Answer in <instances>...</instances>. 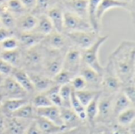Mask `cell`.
<instances>
[{"label":"cell","instance_id":"6da1fadb","mask_svg":"<svg viewBox=\"0 0 135 134\" xmlns=\"http://www.w3.org/2000/svg\"><path fill=\"white\" fill-rule=\"evenodd\" d=\"M115 72L123 85L134 83L135 43L123 40L109 56Z\"/></svg>","mask_w":135,"mask_h":134},{"label":"cell","instance_id":"7a4b0ae2","mask_svg":"<svg viewBox=\"0 0 135 134\" xmlns=\"http://www.w3.org/2000/svg\"><path fill=\"white\" fill-rule=\"evenodd\" d=\"M46 47L40 43L28 48L22 56V64L26 72L41 73L45 58Z\"/></svg>","mask_w":135,"mask_h":134},{"label":"cell","instance_id":"3957f363","mask_svg":"<svg viewBox=\"0 0 135 134\" xmlns=\"http://www.w3.org/2000/svg\"><path fill=\"white\" fill-rule=\"evenodd\" d=\"M108 36H100L98 39L89 47L81 51L82 65L86 66L97 73L103 74L104 67L100 62L99 52L102 45L108 40Z\"/></svg>","mask_w":135,"mask_h":134},{"label":"cell","instance_id":"277c9868","mask_svg":"<svg viewBox=\"0 0 135 134\" xmlns=\"http://www.w3.org/2000/svg\"><path fill=\"white\" fill-rule=\"evenodd\" d=\"M64 56L60 51L46 48L45 58L42 68V73L48 77L53 78L62 68Z\"/></svg>","mask_w":135,"mask_h":134},{"label":"cell","instance_id":"5b68a950","mask_svg":"<svg viewBox=\"0 0 135 134\" xmlns=\"http://www.w3.org/2000/svg\"><path fill=\"white\" fill-rule=\"evenodd\" d=\"M122 87L123 84L121 81L116 75L112 62L108 61L102 74L100 92L108 94H116L121 91Z\"/></svg>","mask_w":135,"mask_h":134},{"label":"cell","instance_id":"8992f818","mask_svg":"<svg viewBox=\"0 0 135 134\" xmlns=\"http://www.w3.org/2000/svg\"><path fill=\"white\" fill-rule=\"evenodd\" d=\"M115 94L101 92L98 100V115L96 123L109 124L113 116V101Z\"/></svg>","mask_w":135,"mask_h":134},{"label":"cell","instance_id":"52a82bcc","mask_svg":"<svg viewBox=\"0 0 135 134\" xmlns=\"http://www.w3.org/2000/svg\"><path fill=\"white\" fill-rule=\"evenodd\" d=\"M67 39L79 50H85L92 46L100 37L99 32L93 30L66 32Z\"/></svg>","mask_w":135,"mask_h":134},{"label":"cell","instance_id":"ba28073f","mask_svg":"<svg viewBox=\"0 0 135 134\" xmlns=\"http://www.w3.org/2000/svg\"><path fill=\"white\" fill-rule=\"evenodd\" d=\"M81 66V51L76 47L69 49L64 55L62 70L70 73L73 76H76L79 74Z\"/></svg>","mask_w":135,"mask_h":134},{"label":"cell","instance_id":"9c48e42d","mask_svg":"<svg viewBox=\"0 0 135 134\" xmlns=\"http://www.w3.org/2000/svg\"><path fill=\"white\" fill-rule=\"evenodd\" d=\"M64 31L66 32L93 30L89 21L68 10L63 12Z\"/></svg>","mask_w":135,"mask_h":134},{"label":"cell","instance_id":"30bf717a","mask_svg":"<svg viewBox=\"0 0 135 134\" xmlns=\"http://www.w3.org/2000/svg\"><path fill=\"white\" fill-rule=\"evenodd\" d=\"M0 88H2L1 92L3 97L6 99L26 98V95L28 94L10 76L6 77Z\"/></svg>","mask_w":135,"mask_h":134},{"label":"cell","instance_id":"8fae6325","mask_svg":"<svg viewBox=\"0 0 135 134\" xmlns=\"http://www.w3.org/2000/svg\"><path fill=\"white\" fill-rule=\"evenodd\" d=\"M79 74L85 79L87 84L88 89H91L94 91H100L102 74L97 73L94 70L84 65H82Z\"/></svg>","mask_w":135,"mask_h":134},{"label":"cell","instance_id":"7c38bea8","mask_svg":"<svg viewBox=\"0 0 135 134\" xmlns=\"http://www.w3.org/2000/svg\"><path fill=\"white\" fill-rule=\"evenodd\" d=\"M29 78L33 85L34 91L38 93H43L47 92L51 87L55 85L52 78L47 77L42 73L36 72H27Z\"/></svg>","mask_w":135,"mask_h":134},{"label":"cell","instance_id":"4fadbf2b","mask_svg":"<svg viewBox=\"0 0 135 134\" xmlns=\"http://www.w3.org/2000/svg\"><path fill=\"white\" fill-rule=\"evenodd\" d=\"M60 115L63 127L66 130L80 127L85 123L70 107H60Z\"/></svg>","mask_w":135,"mask_h":134},{"label":"cell","instance_id":"5bb4252c","mask_svg":"<svg viewBox=\"0 0 135 134\" xmlns=\"http://www.w3.org/2000/svg\"><path fill=\"white\" fill-rule=\"evenodd\" d=\"M66 38L67 37L64 36L62 33L54 31L48 36H45L42 43H44L43 45L47 49L62 51L67 44Z\"/></svg>","mask_w":135,"mask_h":134},{"label":"cell","instance_id":"9a60e30c","mask_svg":"<svg viewBox=\"0 0 135 134\" xmlns=\"http://www.w3.org/2000/svg\"><path fill=\"white\" fill-rule=\"evenodd\" d=\"M36 115L37 116L44 118L59 126L63 127L60 115V107H57L55 106L51 105L44 108H38L36 109Z\"/></svg>","mask_w":135,"mask_h":134},{"label":"cell","instance_id":"2e32d148","mask_svg":"<svg viewBox=\"0 0 135 134\" xmlns=\"http://www.w3.org/2000/svg\"><path fill=\"white\" fill-rule=\"evenodd\" d=\"M10 77H13L27 93L35 92L29 76L25 70L21 68H14Z\"/></svg>","mask_w":135,"mask_h":134},{"label":"cell","instance_id":"e0dca14e","mask_svg":"<svg viewBox=\"0 0 135 134\" xmlns=\"http://www.w3.org/2000/svg\"><path fill=\"white\" fill-rule=\"evenodd\" d=\"M3 134H24L32 121L9 117Z\"/></svg>","mask_w":135,"mask_h":134},{"label":"cell","instance_id":"ac0fdd59","mask_svg":"<svg viewBox=\"0 0 135 134\" xmlns=\"http://www.w3.org/2000/svg\"><path fill=\"white\" fill-rule=\"evenodd\" d=\"M116 8L126 9L125 2L121 0H100L97 11V20L98 23H100L103 17L108 11Z\"/></svg>","mask_w":135,"mask_h":134},{"label":"cell","instance_id":"d6986e66","mask_svg":"<svg viewBox=\"0 0 135 134\" xmlns=\"http://www.w3.org/2000/svg\"><path fill=\"white\" fill-rule=\"evenodd\" d=\"M46 15L51 21L54 30L57 32L62 33L64 32V19L62 9L57 6L51 7L47 10Z\"/></svg>","mask_w":135,"mask_h":134},{"label":"cell","instance_id":"ffe728a7","mask_svg":"<svg viewBox=\"0 0 135 134\" xmlns=\"http://www.w3.org/2000/svg\"><path fill=\"white\" fill-rule=\"evenodd\" d=\"M134 107V103H133L130 99L124 94V92L121 90L117 92L114 96L113 101V116L114 118L121 113L122 111L131 107Z\"/></svg>","mask_w":135,"mask_h":134},{"label":"cell","instance_id":"44dd1931","mask_svg":"<svg viewBox=\"0 0 135 134\" xmlns=\"http://www.w3.org/2000/svg\"><path fill=\"white\" fill-rule=\"evenodd\" d=\"M34 121L42 134H58L65 130L63 127L37 115L35 117Z\"/></svg>","mask_w":135,"mask_h":134},{"label":"cell","instance_id":"7402d4cb","mask_svg":"<svg viewBox=\"0 0 135 134\" xmlns=\"http://www.w3.org/2000/svg\"><path fill=\"white\" fill-rule=\"evenodd\" d=\"M44 39V36L34 31H32L27 32H21L17 40L19 42V45H21L26 49H28L41 43Z\"/></svg>","mask_w":135,"mask_h":134},{"label":"cell","instance_id":"603a6c76","mask_svg":"<svg viewBox=\"0 0 135 134\" xmlns=\"http://www.w3.org/2000/svg\"><path fill=\"white\" fill-rule=\"evenodd\" d=\"M37 24V17L32 13H25L16 20L17 28L21 32H32L35 29Z\"/></svg>","mask_w":135,"mask_h":134},{"label":"cell","instance_id":"cb8c5ba5","mask_svg":"<svg viewBox=\"0 0 135 134\" xmlns=\"http://www.w3.org/2000/svg\"><path fill=\"white\" fill-rule=\"evenodd\" d=\"M28 100L27 98H16V99H6L4 100L2 105L0 109H2V113L5 115L9 117L14 111L18 110L20 107L28 103Z\"/></svg>","mask_w":135,"mask_h":134},{"label":"cell","instance_id":"d4e9b609","mask_svg":"<svg viewBox=\"0 0 135 134\" xmlns=\"http://www.w3.org/2000/svg\"><path fill=\"white\" fill-rule=\"evenodd\" d=\"M68 11L88 20V0H67Z\"/></svg>","mask_w":135,"mask_h":134},{"label":"cell","instance_id":"484cf974","mask_svg":"<svg viewBox=\"0 0 135 134\" xmlns=\"http://www.w3.org/2000/svg\"><path fill=\"white\" fill-rule=\"evenodd\" d=\"M23 54L18 49L12 51H2L0 58L9 63L14 68H21Z\"/></svg>","mask_w":135,"mask_h":134},{"label":"cell","instance_id":"4316f807","mask_svg":"<svg viewBox=\"0 0 135 134\" xmlns=\"http://www.w3.org/2000/svg\"><path fill=\"white\" fill-rule=\"evenodd\" d=\"M36 116V108L32 106L31 103L28 102V103L25 104L16 111H14L9 117L22 119V120L32 121L34 120Z\"/></svg>","mask_w":135,"mask_h":134},{"label":"cell","instance_id":"83f0119b","mask_svg":"<svg viewBox=\"0 0 135 134\" xmlns=\"http://www.w3.org/2000/svg\"><path fill=\"white\" fill-rule=\"evenodd\" d=\"M100 94H98L85 107V122L89 126H93L96 124L97 115H98V100Z\"/></svg>","mask_w":135,"mask_h":134},{"label":"cell","instance_id":"f1b7e54d","mask_svg":"<svg viewBox=\"0 0 135 134\" xmlns=\"http://www.w3.org/2000/svg\"><path fill=\"white\" fill-rule=\"evenodd\" d=\"M33 31L45 37L49 34H51L55 30L47 16L46 14H44L37 17V24Z\"/></svg>","mask_w":135,"mask_h":134},{"label":"cell","instance_id":"f546056e","mask_svg":"<svg viewBox=\"0 0 135 134\" xmlns=\"http://www.w3.org/2000/svg\"><path fill=\"white\" fill-rule=\"evenodd\" d=\"M100 0H88V21L93 31L99 32L100 24L97 20V11Z\"/></svg>","mask_w":135,"mask_h":134},{"label":"cell","instance_id":"4dcf8cb0","mask_svg":"<svg viewBox=\"0 0 135 134\" xmlns=\"http://www.w3.org/2000/svg\"><path fill=\"white\" fill-rule=\"evenodd\" d=\"M116 124L123 126L127 127L133 122H134L135 120V110L134 107H131L121 113H119L115 117Z\"/></svg>","mask_w":135,"mask_h":134},{"label":"cell","instance_id":"1f68e13d","mask_svg":"<svg viewBox=\"0 0 135 134\" xmlns=\"http://www.w3.org/2000/svg\"><path fill=\"white\" fill-rule=\"evenodd\" d=\"M74 93L80 103L85 107L98 94L100 93V91H94L86 88L80 91H74Z\"/></svg>","mask_w":135,"mask_h":134},{"label":"cell","instance_id":"d6a6232c","mask_svg":"<svg viewBox=\"0 0 135 134\" xmlns=\"http://www.w3.org/2000/svg\"><path fill=\"white\" fill-rule=\"evenodd\" d=\"M0 20L2 27L12 29L16 25V17L6 9V6H2L0 9Z\"/></svg>","mask_w":135,"mask_h":134},{"label":"cell","instance_id":"836d02e7","mask_svg":"<svg viewBox=\"0 0 135 134\" xmlns=\"http://www.w3.org/2000/svg\"><path fill=\"white\" fill-rule=\"evenodd\" d=\"M70 108L74 111V112L78 116V118L84 122H85V107L80 103L78 100L74 91H73L70 99Z\"/></svg>","mask_w":135,"mask_h":134},{"label":"cell","instance_id":"e575fe53","mask_svg":"<svg viewBox=\"0 0 135 134\" xmlns=\"http://www.w3.org/2000/svg\"><path fill=\"white\" fill-rule=\"evenodd\" d=\"M6 7L14 17L17 16L19 17L27 12L20 0H8Z\"/></svg>","mask_w":135,"mask_h":134},{"label":"cell","instance_id":"d590c367","mask_svg":"<svg viewBox=\"0 0 135 134\" xmlns=\"http://www.w3.org/2000/svg\"><path fill=\"white\" fill-rule=\"evenodd\" d=\"M73 91L74 90L70 84L59 86V95L62 100V107H70V99Z\"/></svg>","mask_w":135,"mask_h":134},{"label":"cell","instance_id":"8d00e7d4","mask_svg":"<svg viewBox=\"0 0 135 134\" xmlns=\"http://www.w3.org/2000/svg\"><path fill=\"white\" fill-rule=\"evenodd\" d=\"M44 93L47 95L53 106H55L57 107H62V100L59 95V86L55 85Z\"/></svg>","mask_w":135,"mask_h":134},{"label":"cell","instance_id":"74e56055","mask_svg":"<svg viewBox=\"0 0 135 134\" xmlns=\"http://www.w3.org/2000/svg\"><path fill=\"white\" fill-rule=\"evenodd\" d=\"M32 104V106L36 108H44V107H47L49 106H51V103L49 100L48 97L47 96V95L43 92V93H38L37 95H36L33 99L31 103Z\"/></svg>","mask_w":135,"mask_h":134},{"label":"cell","instance_id":"f35d334b","mask_svg":"<svg viewBox=\"0 0 135 134\" xmlns=\"http://www.w3.org/2000/svg\"><path fill=\"white\" fill-rule=\"evenodd\" d=\"M74 77V76H73L70 73H68L63 70H61L52 79H53V81L56 85L62 86V85L70 84Z\"/></svg>","mask_w":135,"mask_h":134},{"label":"cell","instance_id":"ab89813d","mask_svg":"<svg viewBox=\"0 0 135 134\" xmlns=\"http://www.w3.org/2000/svg\"><path fill=\"white\" fill-rule=\"evenodd\" d=\"M51 0H36V6L32 9V13L34 16H40L45 14L47 10L51 8Z\"/></svg>","mask_w":135,"mask_h":134},{"label":"cell","instance_id":"60d3db41","mask_svg":"<svg viewBox=\"0 0 135 134\" xmlns=\"http://www.w3.org/2000/svg\"><path fill=\"white\" fill-rule=\"evenodd\" d=\"M70 85L71 88H73V90L75 92L87 88V84H86L85 79L80 74L74 76L72 78Z\"/></svg>","mask_w":135,"mask_h":134},{"label":"cell","instance_id":"b9f144b4","mask_svg":"<svg viewBox=\"0 0 135 134\" xmlns=\"http://www.w3.org/2000/svg\"><path fill=\"white\" fill-rule=\"evenodd\" d=\"M89 134H111V127L106 124L96 123L94 126H90Z\"/></svg>","mask_w":135,"mask_h":134},{"label":"cell","instance_id":"7bdbcfd3","mask_svg":"<svg viewBox=\"0 0 135 134\" xmlns=\"http://www.w3.org/2000/svg\"><path fill=\"white\" fill-rule=\"evenodd\" d=\"M1 43V47L2 51H12V50H16L19 48V42L17 38L12 36L9 37L4 41H2Z\"/></svg>","mask_w":135,"mask_h":134},{"label":"cell","instance_id":"ee69618b","mask_svg":"<svg viewBox=\"0 0 135 134\" xmlns=\"http://www.w3.org/2000/svg\"><path fill=\"white\" fill-rule=\"evenodd\" d=\"M14 67L10 66L9 63L0 58V73L6 77H9L13 70Z\"/></svg>","mask_w":135,"mask_h":134},{"label":"cell","instance_id":"f6af8a7d","mask_svg":"<svg viewBox=\"0 0 135 134\" xmlns=\"http://www.w3.org/2000/svg\"><path fill=\"white\" fill-rule=\"evenodd\" d=\"M58 134H89V129L83 125L80 127H78L73 130H64Z\"/></svg>","mask_w":135,"mask_h":134},{"label":"cell","instance_id":"bcb514c9","mask_svg":"<svg viewBox=\"0 0 135 134\" xmlns=\"http://www.w3.org/2000/svg\"><path fill=\"white\" fill-rule=\"evenodd\" d=\"M111 127V134H130L127 127L121 126L118 124H115Z\"/></svg>","mask_w":135,"mask_h":134},{"label":"cell","instance_id":"7dc6e473","mask_svg":"<svg viewBox=\"0 0 135 134\" xmlns=\"http://www.w3.org/2000/svg\"><path fill=\"white\" fill-rule=\"evenodd\" d=\"M12 36H13V32L12 29H9L4 27L0 28V43Z\"/></svg>","mask_w":135,"mask_h":134},{"label":"cell","instance_id":"c3c4849f","mask_svg":"<svg viewBox=\"0 0 135 134\" xmlns=\"http://www.w3.org/2000/svg\"><path fill=\"white\" fill-rule=\"evenodd\" d=\"M24 134H42V133H41L40 130H39V128H38L37 125L36 124L35 121H34V120H32V121L29 123L28 126L27 127V129H26V130H25V133Z\"/></svg>","mask_w":135,"mask_h":134},{"label":"cell","instance_id":"681fc988","mask_svg":"<svg viewBox=\"0 0 135 134\" xmlns=\"http://www.w3.org/2000/svg\"><path fill=\"white\" fill-rule=\"evenodd\" d=\"M26 11H32L36 6V0H20Z\"/></svg>","mask_w":135,"mask_h":134},{"label":"cell","instance_id":"f907efd6","mask_svg":"<svg viewBox=\"0 0 135 134\" xmlns=\"http://www.w3.org/2000/svg\"><path fill=\"white\" fill-rule=\"evenodd\" d=\"M126 4V9L129 11L132 17V20L134 21V1L135 0H123Z\"/></svg>","mask_w":135,"mask_h":134},{"label":"cell","instance_id":"816d5d0a","mask_svg":"<svg viewBox=\"0 0 135 134\" xmlns=\"http://www.w3.org/2000/svg\"><path fill=\"white\" fill-rule=\"evenodd\" d=\"M6 122L7 119L6 118V115L3 113L0 112V134H3L6 126Z\"/></svg>","mask_w":135,"mask_h":134},{"label":"cell","instance_id":"f5cc1de1","mask_svg":"<svg viewBox=\"0 0 135 134\" xmlns=\"http://www.w3.org/2000/svg\"><path fill=\"white\" fill-rule=\"evenodd\" d=\"M6 76H4L3 74H2L1 73H0V87L2 85V84H3V82H4V81H5V79H6Z\"/></svg>","mask_w":135,"mask_h":134},{"label":"cell","instance_id":"db71d44e","mask_svg":"<svg viewBox=\"0 0 135 134\" xmlns=\"http://www.w3.org/2000/svg\"><path fill=\"white\" fill-rule=\"evenodd\" d=\"M3 101H4V97H3L2 93V92H1V90H0V108H1V107H2V105Z\"/></svg>","mask_w":135,"mask_h":134},{"label":"cell","instance_id":"11a10c76","mask_svg":"<svg viewBox=\"0 0 135 134\" xmlns=\"http://www.w3.org/2000/svg\"><path fill=\"white\" fill-rule=\"evenodd\" d=\"M8 0H0V6H2L4 2H7Z\"/></svg>","mask_w":135,"mask_h":134},{"label":"cell","instance_id":"9f6ffc18","mask_svg":"<svg viewBox=\"0 0 135 134\" xmlns=\"http://www.w3.org/2000/svg\"><path fill=\"white\" fill-rule=\"evenodd\" d=\"M2 47H1V43H0V55H1V54H2Z\"/></svg>","mask_w":135,"mask_h":134},{"label":"cell","instance_id":"6f0895ef","mask_svg":"<svg viewBox=\"0 0 135 134\" xmlns=\"http://www.w3.org/2000/svg\"><path fill=\"white\" fill-rule=\"evenodd\" d=\"M1 27H2V23H1V20H0V28Z\"/></svg>","mask_w":135,"mask_h":134},{"label":"cell","instance_id":"680465c9","mask_svg":"<svg viewBox=\"0 0 135 134\" xmlns=\"http://www.w3.org/2000/svg\"><path fill=\"white\" fill-rule=\"evenodd\" d=\"M121 1H123V0H121Z\"/></svg>","mask_w":135,"mask_h":134}]
</instances>
